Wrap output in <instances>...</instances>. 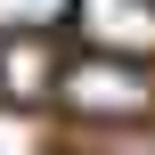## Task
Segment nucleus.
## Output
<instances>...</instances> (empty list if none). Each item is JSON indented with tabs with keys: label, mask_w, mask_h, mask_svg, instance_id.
<instances>
[{
	"label": "nucleus",
	"mask_w": 155,
	"mask_h": 155,
	"mask_svg": "<svg viewBox=\"0 0 155 155\" xmlns=\"http://www.w3.org/2000/svg\"><path fill=\"white\" fill-rule=\"evenodd\" d=\"M57 90L82 106V114H147V74L139 65H123V57H82V65H65L57 74Z\"/></svg>",
	"instance_id": "nucleus-1"
},
{
	"label": "nucleus",
	"mask_w": 155,
	"mask_h": 155,
	"mask_svg": "<svg viewBox=\"0 0 155 155\" xmlns=\"http://www.w3.org/2000/svg\"><path fill=\"white\" fill-rule=\"evenodd\" d=\"M98 57H155V0H74Z\"/></svg>",
	"instance_id": "nucleus-2"
},
{
	"label": "nucleus",
	"mask_w": 155,
	"mask_h": 155,
	"mask_svg": "<svg viewBox=\"0 0 155 155\" xmlns=\"http://www.w3.org/2000/svg\"><path fill=\"white\" fill-rule=\"evenodd\" d=\"M57 16H74V0H0V33H16V41H41Z\"/></svg>",
	"instance_id": "nucleus-3"
},
{
	"label": "nucleus",
	"mask_w": 155,
	"mask_h": 155,
	"mask_svg": "<svg viewBox=\"0 0 155 155\" xmlns=\"http://www.w3.org/2000/svg\"><path fill=\"white\" fill-rule=\"evenodd\" d=\"M0 82H8L16 98H33V90L49 82V57H41V41H25V49H8V57H0Z\"/></svg>",
	"instance_id": "nucleus-4"
},
{
	"label": "nucleus",
	"mask_w": 155,
	"mask_h": 155,
	"mask_svg": "<svg viewBox=\"0 0 155 155\" xmlns=\"http://www.w3.org/2000/svg\"><path fill=\"white\" fill-rule=\"evenodd\" d=\"M98 155H155V139H114V147H98Z\"/></svg>",
	"instance_id": "nucleus-5"
}]
</instances>
